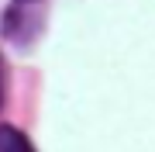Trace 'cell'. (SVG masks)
Returning <instances> with one entry per match:
<instances>
[{
    "label": "cell",
    "mask_w": 155,
    "mask_h": 152,
    "mask_svg": "<svg viewBox=\"0 0 155 152\" xmlns=\"http://www.w3.org/2000/svg\"><path fill=\"white\" fill-rule=\"evenodd\" d=\"M0 152H35L28 135L14 124H0Z\"/></svg>",
    "instance_id": "cell-1"
},
{
    "label": "cell",
    "mask_w": 155,
    "mask_h": 152,
    "mask_svg": "<svg viewBox=\"0 0 155 152\" xmlns=\"http://www.w3.org/2000/svg\"><path fill=\"white\" fill-rule=\"evenodd\" d=\"M0 100H4V62H0Z\"/></svg>",
    "instance_id": "cell-2"
}]
</instances>
